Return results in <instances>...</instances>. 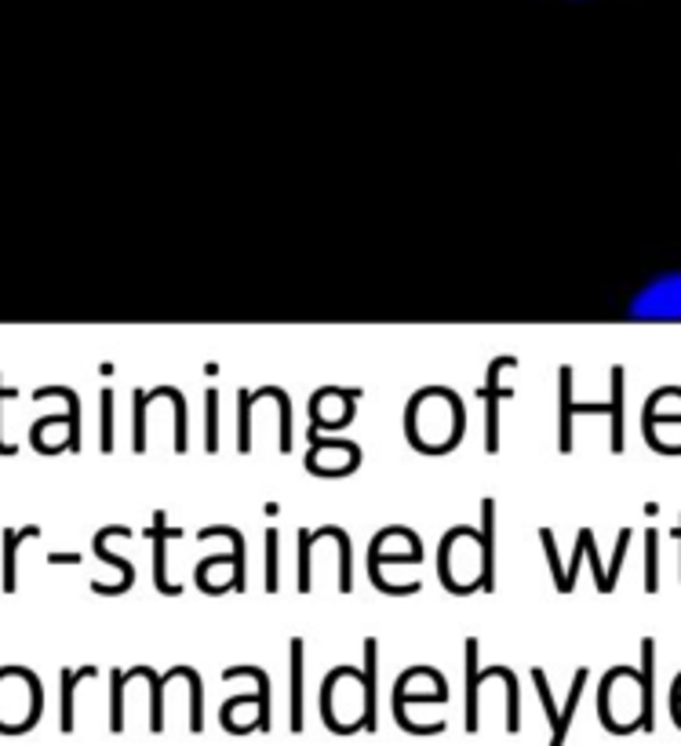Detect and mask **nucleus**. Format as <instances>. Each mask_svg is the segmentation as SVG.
Masks as SVG:
<instances>
[{"instance_id":"obj_1","label":"nucleus","mask_w":681,"mask_h":746,"mask_svg":"<svg viewBox=\"0 0 681 746\" xmlns=\"http://www.w3.org/2000/svg\"><path fill=\"white\" fill-rule=\"evenodd\" d=\"M627 314H631L634 321L681 325V270H667V273L653 277V281L631 298Z\"/></svg>"}]
</instances>
